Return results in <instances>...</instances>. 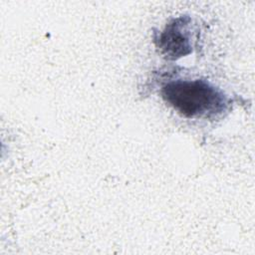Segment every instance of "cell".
I'll return each mask as SVG.
<instances>
[{"instance_id": "7a4b0ae2", "label": "cell", "mask_w": 255, "mask_h": 255, "mask_svg": "<svg viewBox=\"0 0 255 255\" xmlns=\"http://www.w3.org/2000/svg\"><path fill=\"white\" fill-rule=\"evenodd\" d=\"M191 19L180 16L171 20L156 38V45L161 53L170 60L178 59L191 53Z\"/></svg>"}, {"instance_id": "6da1fadb", "label": "cell", "mask_w": 255, "mask_h": 255, "mask_svg": "<svg viewBox=\"0 0 255 255\" xmlns=\"http://www.w3.org/2000/svg\"><path fill=\"white\" fill-rule=\"evenodd\" d=\"M163 100L186 118L211 117L227 107V98L203 80H175L161 89Z\"/></svg>"}]
</instances>
